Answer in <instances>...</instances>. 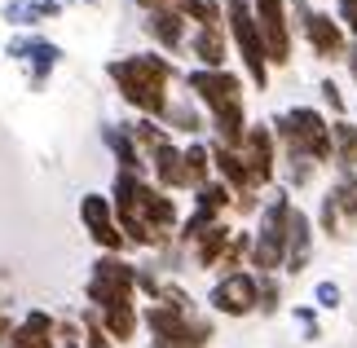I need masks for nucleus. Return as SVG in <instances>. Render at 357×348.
Here are the masks:
<instances>
[{"label": "nucleus", "instance_id": "b1692460", "mask_svg": "<svg viewBox=\"0 0 357 348\" xmlns=\"http://www.w3.org/2000/svg\"><path fill=\"white\" fill-rule=\"evenodd\" d=\"M98 317H102L106 335H111V340H119V344L137 335V309H132V304H115V309H102Z\"/></svg>", "mask_w": 357, "mask_h": 348}, {"label": "nucleus", "instance_id": "a211bd4d", "mask_svg": "<svg viewBox=\"0 0 357 348\" xmlns=\"http://www.w3.org/2000/svg\"><path fill=\"white\" fill-rule=\"evenodd\" d=\"M53 317L49 313H26L22 326H13V340L9 348H53Z\"/></svg>", "mask_w": 357, "mask_h": 348}, {"label": "nucleus", "instance_id": "c85d7f7f", "mask_svg": "<svg viewBox=\"0 0 357 348\" xmlns=\"http://www.w3.org/2000/svg\"><path fill=\"white\" fill-rule=\"evenodd\" d=\"M340 212H344V207H340L335 190H331V194H326V203H322V229L326 234H340Z\"/></svg>", "mask_w": 357, "mask_h": 348}, {"label": "nucleus", "instance_id": "cd10ccee", "mask_svg": "<svg viewBox=\"0 0 357 348\" xmlns=\"http://www.w3.org/2000/svg\"><path fill=\"white\" fill-rule=\"evenodd\" d=\"M84 348H115L111 335H106V326H102V317L98 313H89L84 317Z\"/></svg>", "mask_w": 357, "mask_h": 348}, {"label": "nucleus", "instance_id": "39448f33", "mask_svg": "<svg viewBox=\"0 0 357 348\" xmlns=\"http://www.w3.org/2000/svg\"><path fill=\"white\" fill-rule=\"evenodd\" d=\"M225 13H229V36L243 53V66L252 75V84L265 89L269 84V49H265V36H260V22H256V9L247 0H225Z\"/></svg>", "mask_w": 357, "mask_h": 348}, {"label": "nucleus", "instance_id": "1a4fd4ad", "mask_svg": "<svg viewBox=\"0 0 357 348\" xmlns=\"http://www.w3.org/2000/svg\"><path fill=\"white\" fill-rule=\"evenodd\" d=\"M208 304H212L216 313H225V317H247L252 309H260V282H256L252 273L234 269V273H225L221 282L212 287Z\"/></svg>", "mask_w": 357, "mask_h": 348}, {"label": "nucleus", "instance_id": "aec40b11", "mask_svg": "<svg viewBox=\"0 0 357 348\" xmlns=\"http://www.w3.org/2000/svg\"><path fill=\"white\" fill-rule=\"evenodd\" d=\"M331 142H335V163H340V172L353 176V168H357V123L335 119V123H331Z\"/></svg>", "mask_w": 357, "mask_h": 348}, {"label": "nucleus", "instance_id": "f704fd0d", "mask_svg": "<svg viewBox=\"0 0 357 348\" xmlns=\"http://www.w3.org/2000/svg\"><path fill=\"white\" fill-rule=\"evenodd\" d=\"M335 13H340V27H349V36H357V0H340Z\"/></svg>", "mask_w": 357, "mask_h": 348}, {"label": "nucleus", "instance_id": "7c9ffc66", "mask_svg": "<svg viewBox=\"0 0 357 348\" xmlns=\"http://www.w3.org/2000/svg\"><path fill=\"white\" fill-rule=\"evenodd\" d=\"M71 0H31V18L36 22H45V18H53V13H62Z\"/></svg>", "mask_w": 357, "mask_h": 348}, {"label": "nucleus", "instance_id": "6e6552de", "mask_svg": "<svg viewBox=\"0 0 357 348\" xmlns=\"http://www.w3.org/2000/svg\"><path fill=\"white\" fill-rule=\"evenodd\" d=\"M190 93L199 97L203 106L212 110V115H221V110H234V106H243V80L234 75V71H190Z\"/></svg>", "mask_w": 357, "mask_h": 348}, {"label": "nucleus", "instance_id": "e433bc0d", "mask_svg": "<svg viewBox=\"0 0 357 348\" xmlns=\"http://www.w3.org/2000/svg\"><path fill=\"white\" fill-rule=\"evenodd\" d=\"M5 340H13V322H9L5 313H0V344H5Z\"/></svg>", "mask_w": 357, "mask_h": 348}, {"label": "nucleus", "instance_id": "0eeeda50", "mask_svg": "<svg viewBox=\"0 0 357 348\" xmlns=\"http://www.w3.org/2000/svg\"><path fill=\"white\" fill-rule=\"evenodd\" d=\"M132 287H137V269L123 264L119 256H106L93 264V278H89V300L102 309H115V304H132Z\"/></svg>", "mask_w": 357, "mask_h": 348}, {"label": "nucleus", "instance_id": "20e7f679", "mask_svg": "<svg viewBox=\"0 0 357 348\" xmlns=\"http://www.w3.org/2000/svg\"><path fill=\"white\" fill-rule=\"evenodd\" d=\"M146 326H150V348H203L212 340V322L195 317L181 304H150L146 309Z\"/></svg>", "mask_w": 357, "mask_h": 348}, {"label": "nucleus", "instance_id": "473e14b6", "mask_svg": "<svg viewBox=\"0 0 357 348\" xmlns=\"http://www.w3.org/2000/svg\"><path fill=\"white\" fill-rule=\"evenodd\" d=\"M273 309H278V282L260 278V313H273Z\"/></svg>", "mask_w": 357, "mask_h": 348}, {"label": "nucleus", "instance_id": "58836bf2", "mask_svg": "<svg viewBox=\"0 0 357 348\" xmlns=\"http://www.w3.org/2000/svg\"><path fill=\"white\" fill-rule=\"evenodd\" d=\"M137 5H159V0H137Z\"/></svg>", "mask_w": 357, "mask_h": 348}, {"label": "nucleus", "instance_id": "f257e3e1", "mask_svg": "<svg viewBox=\"0 0 357 348\" xmlns=\"http://www.w3.org/2000/svg\"><path fill=\"white\" fill-rule=\"evenodd\" d=\"M111 80L119 84L123 102H132L146 115H168V80H172V62L155 58V53H132V58H119L106 66Z\"/></svg>", "mask_w": 357, "mask_h": 348}, {"label": "nucleus", "instance_id": "bb28decb", "mask_svg": "<svg viewBox=\"0 0 357 348\" xmlns=\"http://www.w3.org/2000/svg\"><path fill=\"white\" fill-rule=\"evenodd\" d=\"M181 13H190L199 27H221V5L216 0H181Z\"/></svg>", "mask_w": 357, "mask_h": 348}, {"label": "nucleus", "instance_id": "f3484780", "mask_svg": "<svg viewBox=\"0 0 357 348\" xmlns=\"http://www.w3.org/2000/svg\"><path fill=\"white\" fill-rule=\"evenodd\" d=\"M146 31H150V40H159L163 49H181V40H185V13L181 9H155L146 18Z\"/></svg>", "mask_w": 357, "mask_h": 348}, {"label": "nucleus", "instance_id": "a878e982", "mask_svg": "<svg viewBox=\"0 0 357 348\" xmlns=\"http://www.w3.org/2000/svg\"><path fill=\"white\" fill-rule=\"evenodd\" d=\"M195 194H199V212H212V216H221L229 207V199H234V190H229L225 181H208V186L195 190Z\"/></svg>", "mask_w": 357, "mask_h": 348}, {"label": "nucleus", "instance_id": "6ab92c4d", "mask_svg": "<svg viewBox=\"0 0 357 348\" xmlns=\"http://www.w3.org/2000/svg\"><path fill=\"white\" fill-rule=\"evenodd\" d=\"M195 58L203 62V71H225V31L221 27H199V36L190 40Z\"/></svg>", "mask_w": 357, "mask_h": 348}, {"label": "nucleus", "instance_id": "c756f323", "mask_svg": "<svg viewBox=\"0 0 357 348\" xmlns=\"http://www.w3.org/2000/svg\"><path fill=\"white\" fill-rule=\"evenodd\" d=\"M313 300H318V309H340L344 291H340L335 282H318V291H313Z\"/></svg>", "mask_w": 357, "mask_h": 348}, {"label": "nucleus", "instance_id": "5701e85b", "mask_svg": "<svg viewBox=\"0 0 357 348\" xmlns=\"http://www.w3.org/2000/svg\"><path fill=\"white\" fill-rule=\"evenodd\" d=\"M106 146L115 150V159H119V172H132V176H142V150H137V142L128 133H119V128H106Z\"/></svg>", "mask_w": 357, "mask_h": 348}, {"label": "nucleus", "instance_id": "9d476101", "mask_svg": "<svg viewBox=\"0 0 357 348\" xmlns=\"http://www.w3.org/2000/svg\"><path fill=\"white\" fill-rule=\"evenodd\" d=\"M252 9H256V22H260V36H265L269 62L287 66V62H291V31H287V0H252Z\"/></svg>", "mask_w": 357, "mask_h": 348}, {"label": "nucleus", "instance_id": "412c9836", "mask_svg": "<svg viewBox=\"0 0 357 348\" xmlns=\"http://www.w3.org/2000/svg\"><path fill=\"white\" fill-rule=\"evenodd\" d=\"M142 207H146L150 225H155L159 234L176 225V203H172V199H168L163 190H155V186H142Z\"/></svg>", "mask_w": 357, "mask_h": 348}, {"label": "nucleus", "instance_id": "423d86ee", "mask_svg": "<svg viewBox=\"0 0 357 348\" xmlns=\"http://www.w3.org/2000/svg\"><path fill=\"white\" fill-rule=\"evenodd\" d=\"M142 186H146L142 176L119 172L115 176V212H119L123 239L137 243V247H155L159 243V229L150 225V216H146V207H142Z\"/></svg>", "mask_w": 357, "mask_h": 348}, {"label": "nucleus", "instance_id": "4468645a", "mask_svg": "<svg viewBox=\"0 0 357 348\" xmlns=\"http://www.w3.org/2000/svg\"><path fill=\"white\" fill-rule=\"evenodd\" d=\"M9 58H31V89H40L49 80V71L58 66V58H62V49L58 45H49V40H13L9 45Z\"/></svg>", "mask_w": 357, "mask_h": 348}, {"label": "nucleus", "instance_id": "7ed1b4c3", "mask_svg": "<svg viewBox=\"0 0 357 348\" xmlns=\"http://www.w3.org/2000/svg\"><path fill=\"white\" fill-rule=\"evenodd\" d=\"M291 199L278 190V199L265 203L260 212V229L252 243V264L260 269V278H273L278 269H287V239H291Z\"/></svg>", "mask_w": 357, "mask_h": 348}, {"label": "nucleus", "instance_id": "f8f14e48", "mask_svg": "<svg viewBox=\"0 0 357 348\" xmlns=\"http://www.w3.org/2000/svg\"><path fill=\"white\" fill-rule=\"evenodd\" d=\"M79 220H84V229L93 234L98 247H106V252H119V247H123V229L115 225V216H111V199H102V194H84V203H79Z\"/></svg>", "mask_w": 357, "mask_h": 348}, {"label": "nucleus", "instance_id": "9b49d317", "mask_svg": "<svg viewBox=\"0 0 357 348\" xmlns=\"http://www.w3.org/2000/svg\"><path fill=\"white\" fill-rule=\"evenodd\" d=\"M296 13L300 22H305V36L318 58H340V53H349V31L340 27V18H331V13H309L305 5L296 0Z\"/></svg>", "mask_w": 357, "mask_h": 348}, {"label": "nucleus", "instance_id": "ddd939ff", "mask_svg": "<svg viewBox=\"0 0 357 348\" xmlns=\"http://www.w3.org/2000/svg\"><path fill=\"white\" fill-rule=\"evenodd\" d=\"M243 163L252 168L256 176V190L269 186L273 181V163H278V155H273V128H247V142H243Z\"/></svg>", "mask_w": 357, "mask_h": 348}, {"label": "nucleus", "instance_id": "393cba45", "mask_svg": "<svg viewBox=\"0 0 357 348\" xmlns=\"http://www.w3.org/2000/svg\"><path fill=\"white\" fill-rule=\"evenodd\" d=\"M208 172H212V150L195 142V146L185 150V176H190V190H203V186H208Z\"/></svg>", "mask_w": 357, "mask_h": 348}, {"label": "nucleus", "instance_id": "72a5a7b5", "mask_svg": "<svg viewBox=\"0 0 357 348\" xmlns=\"http://www.w3.org/2000/svg\"><path fill=\"white\" fill-rule=\"evenodd\" d=\"M318 93H322V102L331 106V110H340V115H344V93L335 89V80H322V84H318Z\"/></svg>", "mask_w": 357, "mask_h": 348}, {"label": "nucleus", "instance_id": "4be33fe9", "mask_svg": "<svg viewBox=\"0 0 357 348\" xmlns=\"http://www.w3.org/2000/svg\"><path fill=\"white\" fill-rule=\"evenodd\" d=\"M229 243H234V234H229L225 225H212V229L195 243V260L203 264V269H212V264H221V260H225Z\"/></svg>", "mask_w": 357, "mask_h": 348}, {"label": "nucleus", "instance_id": "f03ea898", "mask_svg": "<svg viewBox=\"0 0 357 348\" xmlns=\"http://www.w3.org/2000/svg\"><path fill=\"white\" fill-rule=\"evenodd\" d=\"M273 137L287 146V155H305L313 163H335V142L331 123H326L313 106H296L273 119Z\"/></svg>", "mask_w": 357, "mask_h": 348}, {"label": "nucleus", "instance_id": "2f4dec72", "mask_svg": "<svg viewBox=\"0 0 357 348\" xmlns=\"http://www.w3.org/2000/svg\"><path fill=\"white\" fill-rule=\"evenodd\" d=\"M168 119L176 123V128H185V133H199V115L185 110V106H168Z\"/></svg>", "mask_w": 357, "mask_h": 348}, {"label": "nucleus", "instance_id": "4c0bfd02", "mask_svg": "<svg viewBox=\"0 0 357 348\" xmlns=\"http://www.w3.org/2000/svg\"><path fill=\"white\" fill-rule=\"evenodd\" d=\"M349 71H353V80H357V45L349 49Z\"/></svg>", "mask_w": 357, "mask_h": 348}, {"label": "nucleus", "instance_id": "dca6fc26", "mask_svg": "<svg viewBox=\"0 0 357 348\" xmlns=\"http://www.w3.org/2000/svg\"><path fill=\"white\" fill-rule=\"evenodd\" d=\"M309 252H313V220L300 212H291V239H287V269L300 273L309 264Z\"/></svg>", "mask_w": 357, "mask_h": 348}, {"label": "nucleus", "instance_id": "c9c22d12", "mask_svg": "<svg viewBox=\"0 0 357 348\" xmlns=\"http://www.w3.org/2000/svg\"><path fill=\"white\" fill-rule=\"evenodd\" d=\"M296 322L305 326V340H318L322 331H318V317H313V309H296Z\"/></svg>", "mask_w": 357, "mask_h": 348}, {"label": "nucleus", "instance_id": "2eb2a0df", "mask_svg": "<svg viewBox=\"0 0 357 348\" xmlns=\"http://www.w3.org/2000/svg\"><path fill=\"white\" fill-rule=\"evenodd\" d=\"M150 159H155V176H159L163 190H185L190 186V176H185V150H176L168 142V146H159Z\"/></svg>", "mask_w": 357, "mask_h": 348}]
</instances>
